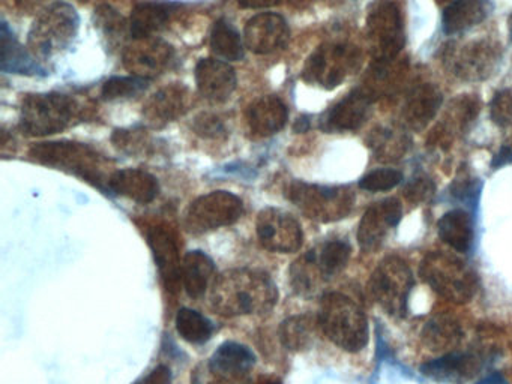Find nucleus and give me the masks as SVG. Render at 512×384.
<instances>
[{"mask_svg": "<svg viewBox=\"0 0 512 384\" xmlns=\"http://www.w3.org/2000/svg\"><path fill=\"white\" fill-rule=\"evenodd\" d=\"M176 330L185 341L203 344L211 339L214 324L205 315L190 308H182L176 315Z\"/></svg>", "mask_w": 512, "mask_h": 384, "instance_id": "obj_31", "label": "nucleus"}, {"mask_svg": "<svg viewBox=\"0 0 512 384\" xmlns=\"http://www.w3.org/2000/svg\"><path fill=\"white\" fill-rule=\"evenodd\" d=\"M215 275V264L211 257L202 251H190L182 261V285L188 296H203Z\"/></svg>", "mask_w": 512, "mask_h": 384, "instance_id": "obj_25", "label": "nucleus"}, {"mask_svg": "<svg viewBox=\"0 0 512 384\" xmlns=\"http://www.w3.org/2000/svg\"><path fill=\"white\" fill-rule=\"evenodd\" d=\"M511 35H512V23H511Z\"/></svg>", "mask_w": 512, "mask_h": 384, "instance_id": "obj_45", "label": "nucleus"}, {"mask_svg": "<svg viewBox=\"0 0 512 384\" xmlns=\"http://www.w3.org/2000/svg\"><path fill=\"white\" fill-rule=\"evenodd\" d=\"M419 273L434 293L449 302L467 303L475 296V272L457 255L430 252L422 260Z\"/></svg>", "mask_w": 512, "mask_h": 384, "instance_id": "obj_5", "label": "nucleus"}, {"mask_svg": "<svg viewBox=\"0 0 512 384\" xmlns=\"http://www.w3.org/2000/svg\"><path fill=\"white\" fill-rule=\"evenodd\" d=\"M211 48L214 54L229 62L244 57V42L232 24L224 20L215 21L211 32Z\"/></svg>", "mask_w": 512, "mask_h": 384, "instance_id": "obj_30", "label": "nucleus"}, {"mask_svg": "<svg viewBox=\"0 0 512 384\" xmlns=\"http://www.w3.org/2000/svg\"><path fill=\"white\" fill-rule=\"evenodd\" d=\"M289 38V24L284 17L274 12L254 15L244 29L245 45L256 54L275 53L286 47Z\"/></svg>", "mask_w": 512, "mask_h": 384, "instance_id": "obj_13", "label": "nucleus"}, {"mask_svg": "<svg viewBox=\"0 0 512 384\" xmlns=\"http://www.w3.org/2000/svg\"><path fill=\"white\" fill-rule=\"evenodd\" d=\"M196 83L200 95L209 101L224 102L235 92L238 77L224 60L202 59L196 66Z\"/></svg>", "mask_w": 512, "mask_h": 384, "instance_id": "obj_18", "label": "nucleus"}, {"mask_svg": "<svg viewBox=\"0 0 512 384\" xmlns=\"http://www.w3.org/2000/svg\"><path fill=\"white\" fill-rule=\"evenodd\" d=\"M367 99L358 92L347 96L346 99L335 105L326 117V129L328 131H349L356 129L364 120L367 111Z\"/></svg>", "mask_w": 512, "mask_h": 384, "instance_id": "obj_26", "label": "nucleus"}, {"mask_svg": "<svg viewBox=\"0 0 512 384\" xmlns=\"http://www.w3.org/2000/svg\"><path fill=\"white\" fill-rule=\"evenodd\" d=\"M256 354L239 342L227 341L212 354L203 371L194 375L196 384H251L250 371Z\"/></svg>", "mask_w": 512, "mask_h": 384, "instance_id": "obj_9", "label": "nucleus"}, {"mask_svg": "<svg viewBox=\"0 0 512 384\" xmlns=\"http://www.w3.org/2000/svg\"><path fill=\"white\" fill-rule=\"evenodd\" d=\"M110 194L122 195L140 204L151 203L160 194L157 177L139 168L118 170L110 177Z\"/></svg>", "mask_w": 512, "mask_h": 384, "instance_id": "obj_19", "label": "nucleus"}, {"mask_svg": "<svg viewBox=\"0 0 512 384\" xmlns=\"http://www.w3.org/2000/svg\"><path fill=\"white\" fill-rule=\"evenodd\" d=\"M31 156L41 164L76 174L106 194H110V177L115 171L112 174L107 173L110 162L88 144L74 141L40 143L32 147Z\"/></svg>", "mask_w": 512, "mask_h": 384, "instance_id": "obj_2", "label": "nucleus"}, {"mask_svg": "<svg viewBox=\"0 0 512 384\" xmlns=\"http://www.w3.org/2000/svg\"><path fill=\"white\" fill-rule=\"evenodd\" d=\"M389 354L391 351L388 350V344L383 341L382 335H377V362H382Z\"/></svg>", "mask_w": 512, "mask_h": 384, "instance_id": "obj_41", "label": "nucleus"}, {"mask_svg": "<svg viewBox=\"0 0 512 384\" xmlns=\"http://www.w3.org/2000/svg\"><path fill=\"white\" fill-rule=\"evenodd\" d=\"M0 35H2L0 36L2 38V57H0L2 71L7 74L41 75V77L47 75L46 68H43L37 59L17 41L5 21H2Z\"/></svg>", "mask_w": 512, "mask_h": 384, "instance_id": "obj_23", "label": "nucleus"}, {"mask_svg": "<svg viewBox=\"0 0 512 384\" xmlns=\"http://www.w3.org/2000/svg\"><path fill=\"white\" fill-rule=\"evenodd\" d=\"M281 0H238L239 6L245 9H263L278 5Z\"/></svg>", "mask_w": 512, "mask_h": 384, "instance_id": "obj_39", "label": "nucleus"}, {"mask_svg": "<svg viewBox=\"0 0 512 384\" xmlns=\"http://www.w3.org/2000/svg\"><path fill=\"white\" fill-rule=\"evenodd\" d=\"M148 242L166 287L178 290L182 282V264L175 234L166 225H155L148 230Z\"/></svg>", "mask_w": 512, "mask_h": 384, "instance_id": "obj_17", "label": "nucleus"}, {"mask_svg": "<svg viewBox=\"0 0 512 384\" xmlns=\"http://www.w3.org/2000/svg\"><path fill=\"white\" fill-rule=\"evenodd\" d=\"M316 321L311 315H293L280 326L281 344L290 351H304L313 345Z\"/></svg>", "mask_w": 512, "mask_h": 384, "instance_id": "obj_27", "label": "nucleus"}, {"mask_svg": "<svg viewBox=\"0 0 512 384\" xmlns=\"http://www.w3.org/2000/svg\"><path fill=\"white\" fill-rule=\"evenodd\" d=\"M319 324L329 341L341 350L358 353L368 344V318L352 297L326 293L320 303Z\"/></svg>", "mask_w": 512, "mask_h": 384, "instance_id": "obj_3", "label": "nucleus"}, {"mask_svg": "<svg viewBox=\"0 0 512 384\" xmlns=\"http://www.w3.org/2000/svg\"><path fill=\"white\" fill-rule=\"evenodd\" d=\"M403 182V173L395 170V168H377L371 171L367 176L359 180V186L364 191L368 192H382L391 191L395 186Z\"/></svg>", "mask_w": 512, "mask_h": 384, "instance_id": "obj_35", "label": "nucleus"}, {"mask_svg": "<svg viewBox=\"0 0 512 384\" xmlns=\"http://www.w3.org/2000/svg\"><path fill=\"white\" fill-rule=\"evenodd\" d=\"M49 0H16L17 5L25 11H34L38 6L46 5Z\"/></svg>", "mask_w": 512, "mask_h": 384, "instance_id": "obj_42", "label": "nucleus"}, {"mask_svg": "<svg viewBox=\"0 0 512 384\" xmlns=\"http://www.w3.org/2000/svg\"><path fill=\"white\" fill-rule=\"evenodd\" d=\"M173 47L161 39H134V44L128 45L124 51V65L136 77L151 80L158 77L169 68L172 62Z\"/></svg>", "mask_w": 512, "mask_h": 384, "instance_id": "obj_12", "label": "nucleus"}, {"mask_svg": "<svg viewBox=\"0 0 512 384\" xmlns=\"http://www.w3.org/2000/svg\"><path fill=\"white\" fill-rule=\"evenodd\" d=\"M172 378V371H170L169 366L160 365L152 369V371L137 384H172Z\"/></svg>", "mask_w": 512, "mask_h": 384, "instance_id": "obj_38", "label": "nucleus"}, {"mask_svg": "<svg viewBox=\"0 0 512 384\" xmlns=\"http://www.w3.org/2000/svg\"><path fill=\"white\" fill-rule=\"evenodd\" d=\"M257 236L263 248L280 254L299 251L304 242L301 224L289 213L266 207L257 216Z\"/></svg>", "mask_w": 512, "mask_h": 384, "instance_id": "obj_11", "label": "nucleus"}, {"mask_svg": "<svg viewBox=\"0 0 512 384\" xmlns=\"http://www.w3.org/2000/svg\"><path fill=\"white\" fill-rule=\"evenodd\" d=\"M403 218V207L397 200L374 204L359 222L358 243L362 251H376L388 236L391 228L397 227Z\"/></svg>", "mask_w": 512, "mask_h": 384, "instance_id": "obj_14", "label": "nucleus"}, {"mask_svg": "<svg viewBox=\"0 0 512 384\" xmlns=\"http://www.w3.org/2000/svg\"><path fill=\"white\" fill-rule=\"evenodd\" d=\"M179 6L176 3L145 2L134 8L128 23L131 38H152L163 30Z\"/></svg>", "mask_w": 512, "mask_h": 384, "instance_id": "obj_21", "label": "nucleus"}, {"mask_svg": "<svg viewBox=\"0 0 512 384\" xmlns=\"http://www.w3.org/2000/svg\"><path fill=\"white\" fill-rule=\"evenodd\" d=\"M95 12H97L98 27H101L107 35H115V33L122 32L125 24H127L124 18L119 15V12L110 5L98 6Z\"/></svg>", "mask_w": 512, "mask_h": 384, "instance_id": "obj_37", "label": "nucleus"}, {"mask_svg": "<svg viewBox=\"0 0 512 384\" xmlns=\"http://www.w3.org/2000/svg\"><path fill=\"white\" fill-rule=\"evenodd\" d=\"M244 215V203L229 191H214L197 198L188 207L185 225L191 233H206L235 224Z\"/></svg>", "mask_w": 512, "mask_h": 384, "instance_id": "obj_10", "label": "nucleus"}, {"mask_svg": "<svg viewBox=\"0 0 512 384\" xmlns=\"http://www.w3.org/2000/svg\"><path fill=\"white\" fill-rule=\"evenodd\" d=\"M440 239L457 252L470 251L475 239V225L469 212L454 209L446 212L437 222Z\"/></svg>", "mask_w": 512, "mask_h": 384, "instance_id": "obj_24", "label": "nucleus"}, {"mask_svg": "<svg viewBox=\"0 0 512 384\" xmlns=\"http://www.w3.org/2000/svg\"><path fill=\"white\" fill-rule=\"evenodd\" d=\"M317 275L322 276V273H320L319 266H317V254L314 251H310L304 257L299 258L290 269L293 288L299 294L310 293L314 290Z\"/></svg>", "mask_w": 512, "mask_h": 384, "instance_id": "obj_33", "label": "nucleus"}, {"mask_svg": "<svg viewBox=\"0 0 512 384\" xmlns=\"http://www.w3.org/2000/svg\"><path fill=\"white\" fill-rule=\"evenodd\" d=\"M485 12L482 0H455L443 12V30L448 35L467 29L484 20Z\"/></svg>", "mask_w": 512, "mask_h": 384, "instance_id": "obj_28", "label": "nucleus"}, {"mask_svg": "<svg viewBox=\"0 0 512 384\" xmlns=\"http://www.w3.org/2000/svg\"><path fill=\"white\" fill-rule=\"evenodd\" d=\"M476 384H509L508 380L503 377L499 372H493V374L487 375V377L482 378L481 381H478Z\"/></svg>", "mask_w": 512, "mask_h": 384, "instance_id": "obj_43", "label": "nucleus"}, {"mask_svg": "<svg viewBox=\"0 0 512 384\" xmlns=\"http://www.w3.org/2000/svg\"><path fill=\"white\" fill-rule=\"evenodd\" d=\"M482 368V359L470 351H449L421 366L422 375L439 383H464Z\"/></svg>", "mask_w": 512, "mask_h": 384, "instance_id": "obj_16", "label": "nucleus"}, {"mask_svg": "<svg viewBox=\"0 0 512 384\" xmlns=\"http://www.w3.org/2000/svg\"><path fill=\"white\" fill-rule=\"evenodd\" d=\"M287 192L289 200L314 221H337L344 218L352 206V195L346 189L337 186L293 182Z\"/></svg>", "mask_w": 512, "mask_h": 384, "instance_id": "obj_8", "label": "nucleus"}, {"mask_svg": "<svg viewBox=\"0 0 512 384\" xmlns=\"http://www.w3.org/2000/svg\"><path fill=\"white\" fill-rule=\"evenodd\" d=\"M85 111L76 98L65 93H32L23 99L20 126L32 137L58 134L83 119Z\"/></svg>", "mask_w": 512, "mask_h": 384, "instance_id": "obj_4", "label": "nucleus"}, {"mask_svg": "<svg viewBox=\"0 0 512 384\" xmlns=\"http://www.w3.org/2000/svg\"><path fill=\"white\" fill-rule=\"evenodd\" d=\"M191 107V93L182 84H170L151 96L143 107V117L152 128H163L184 116Z\"/></svg>", "mask_w": 512, "mask_h": 384, "instance_id": "obj_15", "label": "nucleus"}, {"mask_svg": "<svg viewBox=\"0 0 512 384\" xmlns=\"http://www.w3.org/2000/svg\"><path fill=\"white\" fill-rule=\"evenodd\" d=\"M308 126H310V123H308V120L305 119V117H302V119H298V122H296L295 131L305 132L307 131Z\"/></svg>", "mask_w": 512, "mask_h": 384, "instance_id": "obj_44", "label": "nucleus"}, {"mask_svg": "<svg viewBox=\"0 0 512 384\" xmlns=\"http://www.w3.org/2000/svg\"><path fill=\"white\" fill-rule=\"evenodd\" d=\"M80 18L73 5L56 2L35 20L29 32V47L41 57L67 50L79 32Z\"/></svg>", "mask_w": 512, "mask_h": 384, "instance_id": "obj_6", "label": "nucleus"}, {"mask_svg": "<svg viewBox=\"0 0 512 384\" xmlns=\"http://www.w3.org/2000/svg\"><path fill=\"white\" fill-rule=\"evenodd\" d=\"M461 335L463 333L457 321L449 317H436L425 324L422 339L430 350L443 351L455 347L460 342Z\"/></svg>", "mask_w": 512, "mask_h": 384, "instance_id": "obj_29", "label": "nucleus"}, {"mask_svg": "<svg viewBox=\"0 0 512 384\" xmlns=\"http://www.w3.org/2000/svg\"><path fill=\"white\" fill-rule=\"evenodd\" d=\"M212 308L226 317L266 314L278 302V288L268 273L235 269L221 273L211 291Z\"/></svg>", "mask_w": 512, "mask_h": 384, "instance_id": "obj_1", "label": "nucleus"}, {"mask_svg": "<svg viewBox=\"0 0 512 384\" xmlns=\"http://www.w3.org/2000/svg\"><path fill=\"white\" fill-rule=\"evenodd\" d=\"M149 80L136 77H113L104 83L101 95L107 101H116V99L131 98V96L140 95L148 87Z\"/></svg>", "mask_w": 512, "mask_h": 384, "instance_id": "obj_34", "label": "nucleus"}, {"mask_svg": "<svg viewBox=\"0 0 512 384\" xmlns=\"http://www.w3.org/2000/svg\"><path fill=\"white\" fill-rule=\"evenodd\" d=\"M289 108L278 96H262L248 110V125L259 137H271L286 126Z\"/></svg>", "mask_w": 512, "mask_h": 384, "instance_id": "obj_20", "label": "nucleus"}, {"mask_svg": "<svg viewBox=\"0 0 512 384\" xmlns=\"http://www.w3.org/2000/svg\"><path fill=\"white\" fill-rule=\"evenodd\" d=\"M346 48L341 45L335 47H323L317 50L313 56L308 59L304 68V78L310 83L322 84L326 89L338 86L343 80V69L340 68V62H343Z\"/></svg>", "mask_w": 512, "mask_h": 384, "instance_id": "obj_22", "label": "nucleus"}, {"mask_svg": "<svg viewBox=\"0 0 512 384\" xmlns=\"http://www.w3.org/2000/svg\"><path fill=\"white\" fill-rule=\"evenodd\" d=\"M415 278L406 261L388 257L380 261L370 279V293L383 311L392 317H404L409 308Z\"/></svg>", "mask_w": 512, "mask_h": 384, "instance_id": "obj_7", "label": "nucleus"}, {"mask_svg": "<svg viewBox=\"0 0 512 384\" xmlns=\"http://www.w3.org/2000/svg\"><path fill=\"white\" fill-rule=\"evenodd\" d=\"M509 162H512V150L509 149V147L503 146L502 149H500V152L494 156L493 164H491V167H503V165L509 164Z\"/></svg>", "mask_w": 512, "mask_h": 384, "instance_id": "obj_40", "label": "nucleus"}, {"mask_svg": "<svg viewBox=\"0 0 512 384\" xmlns=\"http://www.w3.org/2000/svg\"><path fill=\"white\" fill-rule=\"evenodd\" d=\"M193 128L196 134L203 138H214V140H217V138H224L227 135L224 123L217 116H212V114H202V116L197 117Z\"/></svg>", "mask_w": 512, "mask_h": 384, "instance_id": "obj_36", "label": "nucleus"}, {"mask_svg": "<svg viewBox=\"0 0 512 384\" xmlns=\"http://www.w3.org/2000/svg\"><path fill=\"white\" fill-rule=\"evenodd\" d=\"M352 246L346 240H329L317 254V266L323 278L340 273L349 263Z\"/></svg>", "mask_w": 512, "mask_h": 384, "instance_id": "obj_32", "label": "nucleus"}]
</instances>
